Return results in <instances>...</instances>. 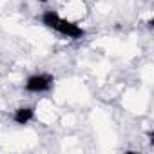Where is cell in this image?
I'll list each match as a JSON object with an SVG mask.
<instances>
[{"instance_id":"cell-1","label":"cell","mask_w":154,"mask_h":154,"mask_svg":"<svg viewBox=\"0 0 154 154\" xmlns=\"http://www.w3.org/2000/svg\"><path fill=\"white\" fill-rule=\"evenodd\" d=\"M53 84H54V76H51L47 72H40V74L29 76L24 89L27 93H47V91H51Z\"/></svg>"},{"instance_id":"cell-2","label":"cell","mask_w":154,"mask_h":154,"mask_svg":"<svg viewBox=\"0 0 154 154\" xmlns=\"http://www.w3.org/2000/svg\"><path fill=\"white\" fill-rule=\"evenodd\" d=\"M53 31L60 33L62 36L72 38V40H76V38H82V36L85 35L84 27H80L78 24H74V22H71V20H65V18H62V17H60V20H58V24L54 26V29H53Z\"/></svg>"},{"instance_id":"cell-3","label":"cell","mask_w":154,"mask_h":154,"mask_svg":"<svg viewBox=\"0 0 154 154\" xmlns=\"http://www.w3.org/2000/svg\"><path fill=\"white\" fill-rule=\"evenodd\" d=\"M33 118H35V109H33V107H20V109H17L15 114H13V120H15V123H18V125H27Z\"/></svg>"},{"instance_id":"cell-4","label":"cell","mask_w":154,"mask_h":154,"mask_svg":"<svg viewBox=\"0 0 154 154\" xmlns=\"http://www.w3.org/2000/svg\"><path fill=\"white\" fill-rule=\"evenodd\" d=\"M36 2H40V4H45V2H49V0H36Z\"/></svg>"}]
</instances>
